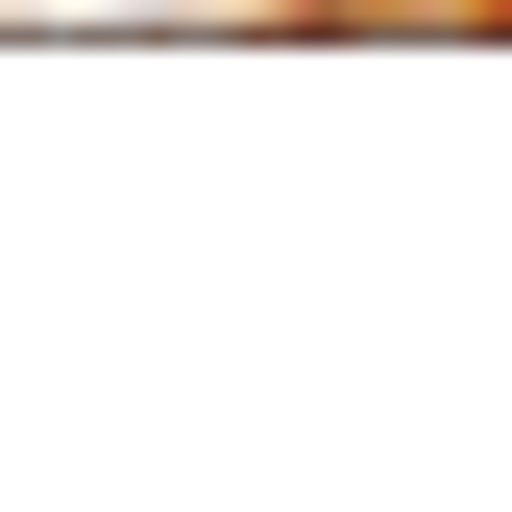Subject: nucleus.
Returning <instances> with one entry per match:
<instances>
[{"label": "nucleus", "instance_id": "f257e3e1", "mask_svg": "<svg viewBox=\"0 0 512 512\" xmlns=\"http://www.w3.org/2000/svg\"><path fill=\"white\" fill-rule=\"evenodd\" d=\"M0 25H147V0H0ZM171 25H196V0H171Z\"/></svg>", "mask_w": 512, "mask_h": 512}]
</instances>
